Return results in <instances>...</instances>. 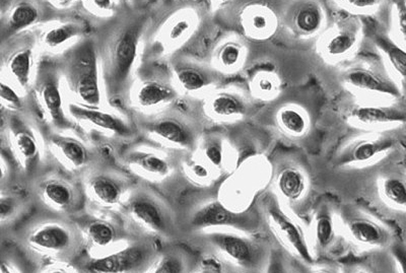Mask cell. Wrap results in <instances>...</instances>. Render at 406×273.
I'll return each instance as SVG.
<instances>
[{
	"label": "cell",
	"mask_w": 406,
	"mask_h": 273,
	"mask_svg": "<svg viewBox=\"0 0 406 273\" xmlns=\"http://www.w3.org/2000/svg\"><path fill=\"white\" fill-rule=\"evenodd\" d=\"M128 6L112 21L94 30L105 106L128 113L130 93L142 65L143 39L153 2Z\"/></svg>",
	"instance_id": "obj_1"
},
{
	"label": "cell",
	"mask_w": 406,
	"mask_h": 273,
	"mask_svg": "<svg viewBox=\"0 0 406 273\" xmlns=\"http://www.w3.org/2000/svg\"><path fill=\"white\" fill-rule=\"evenodd\" d=\"M205 2H153V14L143 39L142 64L164 65L172 57L192 53L207 29Z\"/></svg>",
	"instance_id": "obj_2"
},
{
	"label": "cell",
	"mask_w": 406,
	"mask_h": 273,
	"mask_svg": "<svg viewBox=\"0 0 406 273\" xmlns=\"http://www.w3.org/2000/svg\"><path fill=\"white\" fill-rule=\"evenodd\" d=\"M8 238L36 267L74 264L87 250V241L74 219L36 210Z\"/></svg>",
	"instance_id": "obj_3"
},
{
	"label": "cell",
	"mask_w": 406,
	"mask_h": 273,
	"mask_svg": "<svg viewBox=\"0 0 406 273\" xmlns=\"http://www.w3.org/2000/svg\"><path fill=\"white\" fill-rule=\"evenodd\" d=\"M1 157L12 167V188L29 189L31 183L50 162L45 146L44 131L32 115L1 111Z\"/></svg>",
	"instance_id": "obj_4"
},
{
	"label": "cell",
	"mask_w": 406,
	"mask_h": 273,
	"mask_svg": "<svg viewBox=\"0 0 406 273\" xmlns=\"http://www.w3.org/2000/svg\"><path fill=\"white\" fill-rule=\"evenodd\" d=\"M128 234L145 237L162 246L182 242L178 210L168 196L138 181L118 213Z\"/></svg>",
	"instance_id": "obj_5"
},
{
	"label": "cell",
	"mask_w": 406,
	"mask_h": 273,
	"mask_svg": "<svg viewBox=\"0 0 406 273\" xmlns=\"http://www.w3.org/2000/svg\"><path fill=\"white\" fill-rule=\"evenodd\" d=\"M138 129V140L170 149L181 155L195 153L204 135V125L185 98L176 105L153 114H130Z\"/></svg>",
	"instance_id": "obj_6"
},
{
	"label": "cell",
	"mask_w": 406,
	"mask_h": 273,
	"mask_svg": "<svg viewBox=\"0 0 406 273\" xmlns=\"http://www.w3.org/2000/svg\"><path fill=\"white\" fill-rule=\"evenodd\" d=\"M55 58L67 100L92 108L105 107L93 33L74 43Z\"/></svg>",
	"instance_id": "obj_7"
},
{
	"label": "cell",
	"mask_w": 406,
	"mask_h": 273,
	"mask_svg": "<svg viewBox=\"0 0 406 273\" xmlns=\"http://www.w3.org/2000/svg\"><path fill=\"white\" fill-rule=\"evenodd\" d=\"M29 98L32 116L43 130L87 134L66 112V96L55 57L41 56Z\"/></svg>",
	"instance_id": "obj_8"
},
{
	"label": "cell",
	"mask_w": 406,
	"mask_h": 273,
	"mask_svg": "<svg viewBox=\"0 0 406 273\" xmlns=\"http://www.w3.org/2000/svg\"><path fill=\"white\" fill-rule=\"evenodd\" d=\"M28 190L36 211L74 219L87 210L81 179L51 164Z\"/></svg>",
	"instance_id": "obj_9"
},
{
	"label": "cell",
	"mask_w": 406,
	"mask_h": 273,
	"mask_svg": "<svg viewBox=\"0 0 406 273\" xmlns=\"http://www.w3.org/2000/svg\"><path fill=\"white\" fill-rule=\"evenodd\" d=\"M181 153L138 140L124 146L117 157V163L140 182L159 190L180 180Z\"/></svg>",
	"instance_id": "obj_10"
},
{
	"label": "cell",
	"mask_w": 406,
	"mask_h": 273,
	"mask_svg": "<svg viewBox=\"0 0 406 273\" xmlns=\"http://www.w3.org/2000/svg\"><path fill=\"white\" fill-rule=\"evenodd\" d=\"M162 247L153 239L129 234L117 248L100 255L85 252L74 265L78 273H147Z\"/></svg>",
	"instance_id": "obj_11"
},
{
	"label": "cell",
	"mask_w": 406,
	"mask_h": 273,
	"mask_svg": "<svg viewBox=\"0 0 406 273\" xmlns=\"http://www.w3.org/2000/svg\"><path fill=\"white\" fill-rule=\"evenodd\" d=\"M138 182L117 162H100L81 178L87 210L118 215Z\"/></svg>",
	"instance_id": "obj_12"
},
{
	"label": "cell",
	"mask_w": 406,
	"mask_h": 273,
	"mask_svg": "<svg viewBox=\"0 0 406 273\" xmlns=\"http://www.w3.org/2000/svg\"><path fill=\"white\" fill-rule=\"evenodd\" d=\"M66 112L93 140H107L124 147L140 138L129 113L110 107L92 108L70 101Z\"/></svg>",
	"instance_id": "obj_13"
},
{
	"label": "cell",
	"mask_w": 406,
	"mask_h": 273,
	"mask_svg": "<svg viewBox=\"0 0 406 273\" xmlns=\"http://www.w3.org/2000/svg\"><path fill=\"white\" fill-rule=\"evenodd\" d=\"M183 99L166 65L142 64L132 85L128 113L153 114L176 105Z\"/></svg>",
	"instance_id": "obj_14"
},
{
	"label": "cell",
	"mask_w": 406,
	"mask_h": 273,
	"mask_svg": "<svg viewBox=\"0 0 406 273\" xmlns=\"http://www.w3.org/2000/svg\"><path fill=\"white\" fill-rule=\"evenodd\" d=\"M35 30L31 29L0 43V80L30 97L41 59Z\"/></svg>",
	"instance_id": "obj_15"
},
{
	"label": "cell",
	"mask_w": 406,
	"mask_h": 273,
	"mask_svg": "<svg viewBox=\"0 0 406 273\" xmlns=\"http://www.w3.org/2000/svg\"><path fill=\"white\" fill-rule=\"evenodd\" d=\"M44 131L45 146L51 165L78 178L105 161L97 144L87 134L78 131ZM108 162V161H107Z\"/></svg>",
	"instance_id": "obj_16"
},
{
	"label": "cell",
	"mask_w": 406,
	"mask_h": 273,
	"mask_svg": "<svg viewBox=\"0 0 406 273\" xmlns=\"http://www.w3.org/2000/svg\"><path fill=\"white\" fill-rule=\"evenodd\" d=\"M178 213L182 242L188 237L211 228H232L239 231L252 232L258 227L257 215L233 211L217 198L181 208Z\"/></svg>",
	"instance_id": "obj_17"
},
{
	"label": "cell",
	"mask_w": 406,
	"mask_h": 273,
	"mask_svg": "<svg viewBox=\"0 0 406 273\" xmlns=\"http://www.w3.org/2000/svg\"><path fill=\"white\" fill-rule=\"evenodd\" d=\"M183 242L206 247L245 270H258L264 257L260 245L233 232H202L188 237Z\"/></svg>",
	"instance_id": "obj_18"
},
{
	"label": "cell",
	"mask_w": 406,
	"mask_h": 273,
	"mask_svg": "<svg viewBox=\"0 0 406 273\" xmlns=\"http://www.w3.org/2000/svg\"><path fill=\"white\" fill-rule=\"evenodd\" d=\"M42 56L58 57L74 43L93 33L89 21L78 14H56L34 28Z\"/></svg>",
	"instance_id": "obj_19"
},
{
	"label": "cell",
	"mask_w": 406,
	"mask_h": 273,
	"mask_svg": "<svg viewBox=\"0 0 406 273\" xmlns=\"http://www.w3.org/2000/svg\"><path fill=\"white\" fill-rule=\"evenodd\" d=\"M164 65L179 91L188 101H193L195 96L203 97L223 78L211 64L198 58L194 53L176 55Z\"/></svg>",
	"instance_id": "obj_20"
},
{
	"label": "cell",
	"mask_w": 406,
	"mask_h": 273,
	"mask_svg": "<svg viewBox=\"0 0 406 273\" xmlns=\"http://www.w3.org/2000/svg\"><path fill=\"white\" fill-rule=\"evenodd\" d=\"M74 221L85 236L89 254L109 252L129 237L118 215L87 210Z\"/></svg>",
	"instance_id": "obj_21"
},
{
	"label": "cell",
	"mask_w": 406,
	"mask_h": 273,
	"mask_svg": "<svg viewBox=\"0 0 406 273\" xmlns=\"http://www.w3.org/2000/svg\"><path fill=\"white\" fill-rule=\"evenodd\" d=\"M52 16L46 1L12 0L0 2V43L34 29Z\"/></svg>",
	"instance_id": "obj_22"
},
{
	"label": "cell",
	"mask_w": 406,
	"mask_h": 273,
	"mask_svg": "<svg viewBox=\"0 0 406 273\" xmlns=\"http://www.w3.org/2000/svg\"><path fill=\"white\" fill-rule=\"evenodd\" d=\"M34 212H35V206H34L29 190L1 189L0 223H1L2 236H6V234H12Z\"/></svg>",
	"instance_id": "obj_23"
},
{
	"label": "cell",
	"mask_w": 406,
	"mask_h": 273,
	"mask_svg": "<svg viewBox=\"0 0 406 273\" xmlns=\"http://www.w3.org/2000/svg\"><path fill=\"white\" fill-rule=\"evenodd\" d=\"M198 258L189 245L184 242L162 246L159 257L147 273H194Z\"/></svg>",
	"instance_id": "obj_24"
},
{
	"label": "cell",
	"mask_w": 406,
	"mask_h": 273,
	"mask_svg": "<svg viewBox=\"0 0 406 273\" xmlns=\"http://www.w3.org/2000/svg\"><path fill=\"white\" fill-rule=\"evenodd\" d=\"M266 211L271 223L277 228V232L283 237L284 240L305 262L312 263L313 257L308 248L304 234L298 225L284 213L277 201L270 200L266 204Z\"/></svg>",
	"instance_id": "obj_25"
},
{
	"label": "cell",
	"mask_w": 406,
	"mask_h": 273,
	"mask_svg": "<svg viewBox=\"0 0 406 273\" xmlns=\"http://www.w3.org/2000/svg\"><path fill=\"white\" fill-rule=\"evenodd\" d=\"M127 6L128 1L121 0H83L78 14L95 30L116 18Z\"/></svg>",
	"instance_id": "obj_26"
},
{
	"label": "cell",
	"mask_w": 406,
	"mask_h": 273,
	"mask_svg": "<svg viewBox=\"0 0 406 273\" xmlns=\"http://www.w3.org/2000/svg\"><path fill=\"white\" fill-rule=\"evenodd\" d=\"M242 59L243 47L240 43L226 39L219 42L213 48L209 63L222 78H224L226 74L236 72L242 63Z\"/></svg>",
	"instance_id": "obj_27"
},
{
	"label": "cell",
	"mask_w": 406,
	"mask_h": 273,
	"mask_svg": "<svg viewBox=\"0 0 406 273\" xmlns=\"http://www.w3.org/2000/svg\"><path fill=\"white\" fill-rule=\"evenodd\" d=\"M277 125L286 135L300 138V136L306 135L309 131V117L300 107L294 105L281 107L277 112Z\"/></svg>",
	"instance_id": "obj_28"
},
{
	"label": "cell",
	"mask_w": 406,
	"mask_h": 273,
	"mask_svg": "<svg viewBox=\"0 0 406 273\" xmlns=\"http://www.w3.org/2000/svg\"><path fill=\"white\" fill-rule=\"evenodd\" d=\"M345 82L352 87L370 91H381V93L392 94L394 89L386 83L381 76L372 70L365 68H352L346 72Z\"/></svg>",
	"instance_id": "obj_29"
},
{
	"label": "cell",
	"mask_w": 406,
	"mask_h": 273,
	"mask_svg": "<svg viewBox=\"0 0 406 273\" xmlns=\"http://www.w3.org/2000/svg\"><path fill=\"white\" fill-rule=\"evenodd\" d=\"M352 236L359 242L367 245H383L387 241V234L375 221L356 217L348 225Z\"/></svg>",
	"instance_id": "obj_30"
},
{
	"label": "cell",
	"mask_w": 406,
	"mask_h": 273,
	"mask_svg": "<svg viewBox=\"0 0 406 273\" xmlns=\"http://www.w3.org/2000/svg\"><path fill=\"white\" fill-rule=\"evenodd\" d=\"M277 187L286 199H299L306 187L304 175L297 168H284L277 177Z\"/></svg>",
	"instance_id": "obj_31"
},
{
	"label": "cell",
	"mask_w": 406,
	"mask_h": 273,
	"mask_svg": "<svg viewBox=\"0 0 406 273\" xmlns=\"http://www.w3.org/2000/svg\"><path fill=\"white\" fill-rule=\"evenodd\" d=\"M323 21V14L319 6L313 4L300 6L292 16L295 28L305 35L316 33Z\"/></svg>",
	"instance_id": "obj_32"
},
{
	"label": "cell",
	"mask_w": 406,
	"mask_h": 273,
	"mask_svg": "<svg viewBox=\"0 0 406 273\" xmlns=\"http://www.w3.org/2000/svg\"><path fill=\"white\" fill-rule=\"evenodd\" d=\"M352 117H354V120L358 121L361 124L373 125L403 119V115L398 110L392 108L363 106L354 110Z\"/></svg>",
	"instance_id": "obj_33"
},
{
	"label": "cell",
	"mask_w": 406,
	"mask_h": 273,
	"mask_svg": "<svg viewBox=\"0 0 406 273\" xmlns=\"http://www.w3.org/2000/svg\"><path fill=\"white\" fill-rule=\"evenodd\" d=\"M0 100L1 111L16 114L32 115L30 98L21 95L12 85L0 80Z\"/></svg>",
	"instance_id": "obj_34"
},
{
	"label": "cell",
	"mask_w": 406,
	"mask_h": 273,
	"mask_svg": "<svg viewBox=\"0 0 406 273\" xmlns=\"http://www.w3.org/2000/svg\"><path fill=\"white\" fill-rule=\"evenodd\" d=\"M390 144L382 140H364L360 144H356L354 149H352L350 162H358V163H365V162L371 161L376 155H379L381 151L388 149Z\"/></svg>",
	"instance_id": "obj_35"
},
{
	"label": "cell",
	"mask_w": 406,
	"mask_h": 273,
	"mask_svg": "<svg viewBox=\"0 0 406 273\" xmlns=\"http://www.w3.org/2000/svg\"><path fill=\"white\" fill-rule=\"evenodd\" d=\"M356 36L354 32L339 31L326 43V52L330 56H341L348 54L356 45Z\"/></svg>",
	"instance_id": "obj_36"
},
{
	"label": "cell",
	"mask_w": 406,
	"mask_h": 273,
	"mask_svg": "<svg viewBox=\"0 0 406 273\" xmlns=\"http://www.w3.org/2000/svg\"><path fill=\"white\" fill-rule=\"evenodd\" d=\"M198 149H202L203 160L211 167L215 168L222 167L224 162V149L221 140L213 136L207 138L202 136Z\"/></svg>",
	"instance_id": "obj_37"
},
{
	"label": "cell",
	"mask_w": 406,
	"mask_h": 273,
	"mask_svg": "<svg viewBox=\"0 0 406 273\" xmlns=\"http://www.w3.org/2000/svg\"><path fill=\"white\" fill-rule=\"evenodd\" d=\"M377 44L386 53L387 57H388L389 61L392 64L393 67L401 76H406L405 51L383 37L377 38Z\"/></svg>",
	"instance_id": "obj_38"
},
{
	"label": "cell",
	"mask_w": 406,
	"mask_h": 273,
	"mask_svg": "<svg viewBox=\"0 0 406 273\" xmlns=\"http://www.w3.org/2000/svg\"><path fill=\"white\" fill-rule=\"evenodd\" d=\"M316 240L321 248H326L334 238V226L328 211H320L316 221Z\"/></svg>",
	"instance_id": "obj_39"
},
{
	"label": "cell",
	"mask_w": 406,
	"mask_h": 273,
	"mask_svg": "<svg viewBox=\"0 0 406 273\" xmlns=\"http://www.w3.org/2000/svg\"><path fill=\"white\" fill-rule=\"evenodd\" d=\"M243 21L246 29L251 34L262 35L270 30V14L265 10H254L251 8Z\"/></svg>",
	"instance_id": "obj_40"
},
{
	"label": "cell",
	"mask_w": 406,
	"mask_h": 273,
	"mask_svg": "<svg viewBox=\"0 0 406 273\" xmlns=\"http://www.w3.org/2000/svg\"><path fill=\"white\" fill-rule=\"evenodd\" d=\"M384 196L398 206L406 208V183L399 178H387L383 182Z\"/></svg>",
	"instance_id": "obj_41"
},
{
	"label": "cell",
	"mask_w": 406,
	"mask_h": 273,
	"mask_svg": "<svg viewBox=\"0 0 406 273\" xmlns=\"http://www.w3.org/2000/svg\"><path fill=\"white\" fill-rule=\"evenodd\" d=\"M266 273H288L284 255L277 249L271 251L270 255H269Z\"/></svg>",
	"instance_id": "obj_42"
},
{
	"label": "cell",
	"mask_w": 406,
	"mask_h": 273,
	"mask_svg": "<svg viewBox=\"0 0 406 273\" xmlns=\"http://www.w3.org/2000/svg\"><path fill=\"white\" fill-rule=\"evenodd\" d=\"M37 273H78L74 264L54 263L37 267Z\"/></svg>",
	"instance_id": "obj_43"
},
{
	"label": "cell",
	"mask_w": 406,
	"mask_h": 273,
	"mask_svg": "<svg viewBox=\"0 0 406 273\" xmlns=\"http://www.w3.org/2000/svg\"><path fill=\"white\" fill-rule=\"evenodd\" d=\"M391 253L396 260L401 273H406V245L403 243H394L391 247Z\"/></svg>",
	"instance_id": "obj_44"
},
{
	"label": "cell",
	"mask_w": 406,
	"mask_h": 273,
	"mask_svg": "<svg viewBox=\"0 0 406 273\" xmlns=\"http://www.w3.org/2000/svg\"><path fill=\"white\" fill-rule=\"evenodd\" d=\"M397 12H398L399 29H400L401 33L406 36V6L405 2H399V6H397Z\"/></svg>",
	"instance_id": "obj_45"
},
{
	"label": "cell",
	"mask_w": 406,
	"mask_h": 273,
	"mask_svg": "<svg viewBox=\"0 0 406 273\" xmlns=\"http://www.w3.org/2000/svg\"><path fill=\"white\" fill-rule=\"evenodd\" d=\"M348 3L356 8H370L378 2L374 0H352V1H348Z\"/></svg>",
	"instance_id": "obj_46"
},
{
	"label": "cell",
	"mask_w": 406,
	"mask_h": 273,
	"mask_svg": "<svg viewBox=\"0 0 406 273\" xmlns=\"http://www.w3.org/2000/svg\"><path fill=\"white\" fill-rule=\"evenodd\" d=\"M200 273H213V272H211V270H203V272H202Z\"/></svg>",
	"instance_id": "obj_47"
},
{
	"label": "cell",
	"mask_w": 406,
	"mask_h": 273,
	"mask_svg": "<svg viewBox=\"0 0 406 273\" xmlns=\"http://www.w3.org/2000/svg\"><path fill=\"white\" fill-rule=\"evenodd\" d=\"M314 273H329L328 272H325V270H319V272H316Z\"/></svg>",
	"instance_id": "obj_48"
},
{
	"label": "cell",
	"mask_w": 406,
	"mask_h": 273,
	"mask_svg": "<svg viewBox=\"0 0 406 273\" xmlns=\"http://www.w3.org/2000/svg\"><path fill=\"white\" fill-rule=\"evenodd\" d=\"M361 273H364V272H361Z\"/></svg>",
	"instance_id": "obj_49"
}]
</instances>
